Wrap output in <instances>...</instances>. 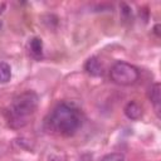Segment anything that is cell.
Wrapping results in <instances>:
<instances>
[{
  "instance_id": "obj_1",
  "label": "cell",
  "mask_w": 161,
  "mask_h": 161,
  "mask_svg": "<svg viewBox=\"0 0 161 161\" xmlns=\"http://www.w3.org/2000/svg\"><path fill=\"white\" fill-rule=\"evenodd\" d=\"M83 112L73 102H60L45 118V128L55 135L73 136L83 125Z\"/></svg>"
},
{
  "instance_id": "obj_2",
  "label": "cell",
  "mask_w": 161,
  "mask_h": 161,
  "mask_svg": "<svg viewBox=\"0 0 161 161\" xmlns=\"http://www.w3.org/2000/svg\"><path fill=\"white\" fill-rule=\"evenodd\" d=\"M38 103L39 96L34 91H25L18 94L5 112L8 125L16 130L24 127L28 123L29 116L35 112Z\"/></svg>"
},
{
  "instance_id": "obj_3",
  "label": "cell",
  "mask_w": 161,
  "mask_h": 161,
  "mask_svg": "<svg viewBox=\"0 0 161 161\" xmlns=\"http://www.w3.org/2000/svg\"><path fill=\"white\" fill-rule=\"evenodd\" d=\"M109 77L114 83L119 86H131L137 82L140 72L135 65L130 63L117 62L112 65L109 70Z\"/></svg>"
},
{
  "instance_id": "obj_4",
  "label": "cell",
  "mask_w": 161,
  "mask_h": 161,
  "mask_svg": "<svg viewBox=\"0 0 161 161\" xmlns=\"http://www.w3.org/2000/svg\"><path fill=\"white\" fill-rule=\"evenodd\" d=\"M28 50H29V54L34 59L40 60L43 58V40L40 38H38V36H34V38L29 39Z\"/></svg>"
},
{
  "instance_id": "obj_5",
  "label": "cell",
  "mask_w": 161,
  "mask_h": 161,
  "mask_svg": "<svg viewBox=\"0 0 161 161\" xmlns=\"http://www.w3.org/2000/svg\"><path fill=\"white\" fill-rule=\"evenodd\" d=\"M84 70L93 77H99L103 73V67L97 57H91L84 64Z\"/></svg>"
},
{
  "instance_id": "obj_6",
  "label": "cell",
  "mask_w": 161,
  "mask_h": 161,
  "mask_svg": "<svg viewBox=\"0 0 161 161\" xmlns=\"http://www.w3.org/2000/svg\"><path fill=\"white\" fill-rule=\"evenodd\" d=\"M123 112H125L126 117L130 118V119H132V121H137V119H140L142 117V107L136 101L128 102L125 106Z\"/></svg>"
},
{
  "instance_id": "obj_7",
  "label": "cell",
  "mask_w": 161,
  "mask_h": 161,
  "mask_svg": "<svg viewBox=\"0 0 161 161\" xmlns=\"http://www.w3.org/2000/svg\"><path fill=\"white\" fill-rule=\"evenodd\" d=\"M148 98L151 101V103L155 107V111L160 112V107H161V84L160 83H155L153 86H151L150 92H148Z\"/></svg>"
},
{
  "instance_id": "obj_8",
  "label": "cell",
  "mask_w": 161,
  "mask_h": 161,
  "mask_svg": "<svg viewBox=\"0 0 161 161\" xmlns=\"http://www.w3.org/2000/svg\"><path fill=\"white\" fill-rule=\"evenodd\" d=\"M11 78V67L6 62H0V83H8Z\"/></svg>"
},
{
  "instance_id": "obj_9",
  "label": "cell",
  "mask_w": 161,
  "mask_h": 161,
  "mask_svg": "<svg viewBox=\"0 0 161 161\" xmlns=\"http://www.w3.org/2000/svg\"><path fill=\"white\" fill-rule=\"evenodd\" d=\"M99 161H125V156L118 152H112L104 155Z\"/></svg>"
},
{
  "instance_id": "obj_10",
  "label": "cell",
  "mask_w": 161,
  "mask_h": 161,
  "mask_svg": "<svg viewBox=\"0 0 161 161\" xmlns=\"http://www.w3.org/2000/svg\"><path fill=\"white\" fill-rule=\"evenodd\" d=\"M119 8H121V15H122V19H125V20H130V19L132 18L131 8H130L127 4H125V3H122V4L119 5Z\"/></svg>"
},
{
  "instance_id": "obj_11",
  "label": "cell",
  "mask_w": 161,
  "mask_h": 161,
  "mask_svg": "<svg viewBox=\"0 0 161 161\" xmlns=\"http://www.w3.org/2000/svg\"><path fill=\"white\" fill-rule=\"evenodd\" d=\"M158 29H160V24H156L155 28H153V31H155V34H156L157 36H160V30H158Z\"/></svg>"
},
{
  "instance_id": "obj_12",
  "label": "cell",
  "mask_w": 161,
  "mask_h": 161,
  "mask_svg": "<svg viewBox=\"0 0 161 161\" xmlns=\"http://www.w3.org/2000/svg\"><path fill=\"white\" fill-rule=\"evenodd\" d=\"M0 29H1V21H0Z\"/></svg>"
}]
</instances>
